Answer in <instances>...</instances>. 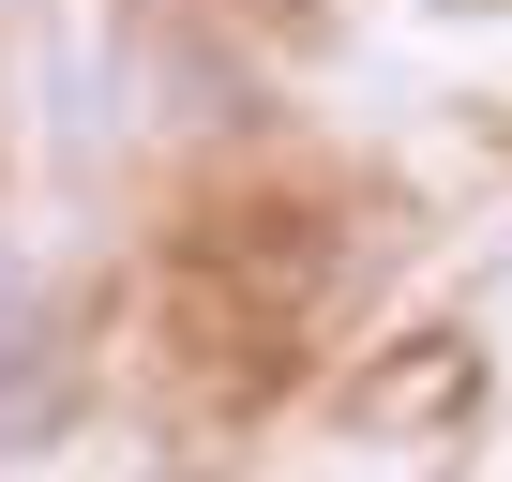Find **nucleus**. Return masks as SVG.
Here are the masks:
<instances>
[{
    "label": "nucleus",
    "instance_id": "f257e3e1",
    "mask_svg": "<svg viewBox=\"0 0 512 482\" xmlns=\"http://www.w3.org/2000/svg\"><path fill=\"white\" fill-rule=\"evenodd\" d=\"M467 377H482L467 347H407L392 377H362V392H347V422H362V437H422V422H452V407H467Z\"/></svg>",
    "mask_w": 512,
    "mask_h": 482
},
{
    "label": "nucleus",
    "instance_id": "f03ea898",
    "mask_svg": "<svg viewBox=\"0 0 512 482\" xmlns=\"http://www.w3.org/2000/svg\"><path fill=\"white\" fill-rule=\"evenodd\" d=\"M0 377H61V347H46V287L0 257Z\"/></svg>",
    "mask_w": 512,
    "mask_h": 482
}]
</instances>
